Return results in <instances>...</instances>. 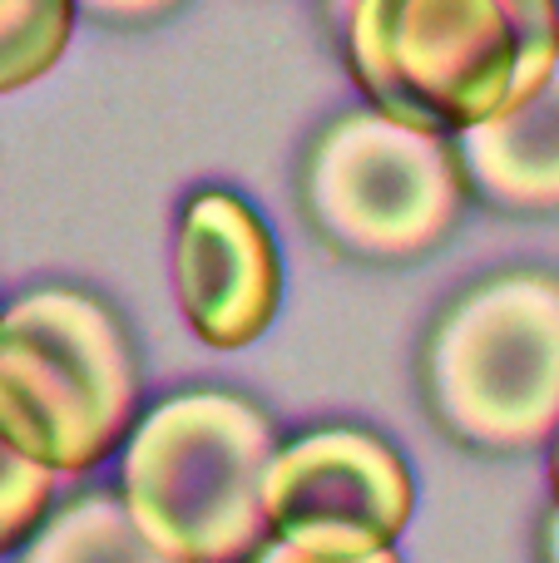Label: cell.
I'll use <instances>...</instances> for the list:
<instances>
[{
  "mask_svg": "<svg viewBox=\"0 0 559 563\" xmlns=\"http://www.w3.org/2000/svg\"><path fill=\"white\" fill-rule=\"evenodd\" d=\"M139 406L134 351L105 301L40 287L0 311V435L55 475L99 465Z\"/></svg>",
  "mask_w": 559,
  "mask_h": 563,
  "instance_id": "3957f363",
  "label": "cell"
},
{
  "mask_svg": "<svg viewBox=\"0 0 559 563\" xmlns=\"http://www.w3.org/2000/svg\"><path fill=\"white\" fill-rule=\"evenodd\" d=\"M461 174L485 203L505 213L559 208V59L525 104L456 134Z\"/></svg>",
  "mask_w": 559,
  "mask_h": 563,
  "instance_id": "ba28073f",
  "label": "cell"
},
{
  "mask_svg": "<svg viewBox=\"0 0 559 563\" xmlns=\"http://www.w3.org/2000/svg\"><path fill=\"white\" fill-rule=\"evenodd\" d=\"M174 282L194 336L218 351H238L263 336L277 317L283 263L273 233L243 198L204 188L178 218Z\"/></svg>",
  "mask_w": 559,
  "mask_h": 563,
  "instance_id": "52a82bcc",
  "label": "cell"
},
{
  "mask_svg": "<svg viewBox=\"0 0 559 563\" xmlns=\"http://www.w3.org/2000/svg\"><path fill=\"white\" fill-rule=\"evenodd\" d=\"M545 563H559V509L550 515V525H545Z\"/></svg>",
  "mask_w": 559,
  "mask_h": 563,
  "instance_id": "5bb4252c",
  "label": "cell"
},
{
  "mask_svg": "<svg viewBox=\"0 0 559 563\" xmlns=\"http://www.w3.org/2000/svg\"><path fill=\"white\" fill-rule=\"evenodd\" d=\"M273 455V426L253 400L188 390L134 426L119 499L174 563H248L267 539Z\"/></svg>",
  "mask_w": 559,
  "mask_h": 563,
  "instance_id": "7a4b0ae2",
  "label": "cell"
},
{
  "mask_svg": "<svg viewBox=\"0 0 559 563\" xmlns=\"http://www.w3.org/2000/svg\"><path fill=\"white\" fill-rule=\"evenodd\" d=\"M366 104L426 134L511 114L559 59V0H337Z\"/></svg>",
  "mask_w": 559,
  "mask_h": 563,
  "instance_id": "6da1fadb",
  "label": "cell"
},
{
  "mask_svg": "<svg viewBox=\"0 0 559 563\" xmlns=\"http://www.w3.org/2000/svg\"><path fill=\"white\" fill-rule=\"evenodd\" d=\"M20 563H174L149 544L119 495H85L30 534Z\"/></svg>",
  "mask_w": 559,
  "mask_h": 563,
  "instance_id": "9c48e42d",
  "label": "cell"
},
{
  "mask_svg": "<svg viewBox=\"0 0 559 563\" xmlns=\"http://www.w3.org/2000/svg\"><path fill=\"white\" fill-rule=\"evenodd\" d=\"M253 563H402V559H396V549H376V554H357V559H327V554H307V549L273 539V544L257 549Z\"/></svg>",
  "mask_w": 559,
  "mask_h": 563,
  "instance_id": "4fadbf2b",
  "label": "cell"
},
{
  "mask_svg": "<svg viewBox=\"0 0 559 563\" xmlns=\"http://www.w3.org/2000/svg\"><path fill=\"white\" fill-rule=\"evenodd\" d=\"M75 0H0V95L35 85L75 35Z\"/></svg>",
  "mask_w": 559,
  "mask_h": 563,
  "instance_id": "30bf717a",
  "label": "cell"
},
{
  "mask_svg": "<svg viewBox=\"0 0 559 563\" xmlns=\"http://www.w3.org/2000/svg\"><path fill=\"white\" fill-rule=\"evenodd\" d=\"M465 174L456 139L426 134L382 109H352L317 134L303 203L332 247L366 263H406L461 218Z\"/></svg>",
  "mask_w": 559,
  "mask_h": 563,
  "instance_id": "5b68a950",
  "label": "cell"
},
{
  "mask_svg": "<svg viewBox=\"0 0 559 563\" xmlns=\"http://www.w3.org/2000/svg\"><path fill=\"white\" fill-rule=\"evenodd\" d=\"M416 505L406 460L372 430L332 426L273 455L263 489L267 534L307 554L357 559L392 549Z\"/></svg>",
  "mask_w": 559,
  "mask_h": 563,
  "instance_id": "8992f818",
  "label": "cell"
},
{
  "mask_svg": "<svg viewBox=\"0 0 559 563\" xmlns=\"http://www.w3.org/2000/svg\"><path fill=\"white\" fill-rule=\"evenodd\" d=\"M79 10H89L95 20H114V25H134V20H154L164 10H174L178 0H75Z\"/></svg>",
  "mask_w": 559,
  "mask_h": 563,
  "instance_id": "7c38bea8",
  "label": "cell"
},
{
  "mask_svg": "<svg viewBox=\"0 0 559 563\" xmlns=\"http://www.w3.org/2000/svg\"><path fill=\"white\" fill-rule=\"evenodd\" d=\"M426 396L475 450L540 445L559 426V277L515 267L461 291L426 341Z\"/></svg>",
  "mask_w": 559,
  "mask_h": 563,
  "instance_id": "277c9868",
  "label": "cell"
},
{
  "mask_svg": "<svg viewBox=\"0 0 559 563\" xmlns=\"http://www.w3.org/2000/svg\"><path fill=\"white\" fill-rule=\"evenodd\" d=\"M50 489H55V470L30 460L0 435V554L15 549L45 525Z\"/></svg>",
  "mask_w": 559,
  "mask_h": 563,
  "instance_id": "8fae6325",
  "label": "cell"
},
{
  "mask_svg": "<svg viewBox=\"0 0 559 563\" xmlns=\"http://www.w3.org/2000/svg\"><path fill=\"white\" fill-rule=\"evenodd\" d=\"M550 479H555V499H559V440H555V455H550Z\"/></svg>",
  "mask_w": 559,
  "mask_h": 563,
  "instance_id": "9a60e30c",
  "label": "cell"
}]
</instances>
